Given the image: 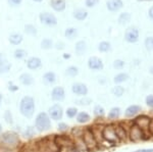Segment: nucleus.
Wrapping results in <instances>:
<instances>
[{
  "label": "nucleus",
  "mask_w": 153,
  "mask_h": 152,
  "mask_svg": "<svg viewBox=\"0 0 153 152\" xmlns=\"http://www.w3.org/2000/svg\"><path fill=\"white\" fill-rule=\"evenodd\" d=\"M21 146V139L16 132L7 131L0 135V147L9 150H16Z\"/></svg>",
  "instance_id": "f257e3e1"
},
{
  "label": "nucleus",
  "mask_w": 153,
  "mask_h": 152,
  "mask_svg": "<svg viewBox=\"0 0 153 152\" xmlns=\"http://www.w3.org/2000/svg\"><path fill=\"white\" fill-rule=\"evenodd\" d=\"M36 142L40 152H60V148L54 140V135H48Z\"/></svg>",
  "instance_id": "f03ea898"
},
{
  "label": "nucleus",
  "mask_w": 153,
  "mask_h": 152,
  "mask_svg": "<svg viewBox=\"0 0 153 152\" xmlns=\"http://www.w3.org/2000/svg\"><path fill=\"white\" fill-rule=\"evenodd\" d=\"M35 99L31 96H24L19 102V111L27 119H32L35 112Z\"/></svg>",
  "instance_id": "7ed1b4c3"
},
{
  "label": "nucleus",
  "mask_w": 153,
  "mask_h": 152,
  "mask_svg": "<svg viewBox=\"0 0 153 152\" xmlns=\"http://www.w3.org/2000/svg\"><path fill=\"white\" fill-rule=\"evenodd\" d=\"M54 140L60 148V152H76L75 145H74L73 138L68 135H54Z\"/></svg>",
  "instance_id": "20e7f679"
},
{
  "label": "nucleus",
  "mask_w": 153,
  "mask_h": 152,
  "mask_svg": "<svg viewBox=\"0 0 153 152\" xmlns=\"http://www.w3.org/2000/svg\"><path fill=\"white\" fill-rule=\"evenodd\" d=\"M36 131L43 133V132H47L51 129V119L49 117L47 112H40L37 114L35 122H34Z\"/></svg>",
  "instance_id": "39448f33"
},
{
  "label": "nucleus",
  "mask_w": 153,
  "mask_h": 152,
  "mask_svg": "<svg viewBox=\"0 0 153 152\" xmlns=\"http://www.w3.org/2000/svg\"><path fill=\"white\" fill-rule=\"evenodd\" d=\"M102 138L103 141L107 142L109 145H117L120 143V139L115 134L114 125H106L102 130Z\"/></svg>",
  "instance_id": "423d86ee"
},
{
  "label": "nucleus",
  "mask_w": 153,
  "mask_h": 152,
  "mask_svg": "<svg viewBox=\"0 0 153 152\" xmlns=\"http://www.w3.org/2000/svg\"><path fill=\"white\" fill-rule=\"evenodd\" d=\"M82 139L86 145V148H87L88 151H93L95 149L98 148V143L96 141L94 135H93L92 131H91V127H88V128L83 130V135H82Z\"/></svg>",
  "instance_id": "0eeeda50"
},
{
  "label": "nucleus",
  "mask_w": 153,
  "mask_h": 152,
  "mask_svg": "<svg viewBox=\"0 0 153 152\" xmlns=\"http://www.w3.org/2000/svg\"><path fill=\"white\" fill-rule=\"evenodd\" d=\"M63 108L61 105H59L58 103L53 104L52 106L49 107L48 109V116L53 121H60L63 117Z\"/></svg>",
  "instance_id": "6e6552de"
},
{
  "label": "nucleus",
  "mask_w": 153,
  "mask_h": 152,
  "mask_svg": "<svg viewBox=\"0 0 153 152\" xmlns=\"http://www.w3.org/2000/svg\"><path fill=\"white\" fill-rule=\"evenodd\" d=\"M39 19L42 24H46V26H56L57 24V18L53 13L47 11L41 12L39 14Z\"/></svg>",
  "instance_id": "1a4fd4ad"
},
{
  "label": "nucleus",
  "mask_w": 153,
  "mask_h": 152,
  "mask_svg": "<svg viewBox=\"0 0 153 152\" xmlns=\"http://www.w3.org/2000/svg\"><path fill=\"white\" fill-rule=\"evenodd\" d=\"M129 136H130L131 141L139 142V141H141L142 139H144V132H143L139 127H137L136 125L133 124V126L130 128Z\"/></svg>",
  "instance_id": "9d476101"
},
{
  "label": "nucleus",
  "mask_w": 153,
  "mask_h": 152,
  "mask_svg": "<svg viewBox=\"0 0 153 152\" xmlns=\"http://www.w3.org/2000/svg\"><path fill=\"white\" fill-rule=\"evenodd\" d=\"M65 98V91L63 89V87L57 86V87H54L51 91V99L55 102H61L63 101Z\"/></svg>",
  "instance_id": "9b49d317"
},
{
  "label": "nucleus",
  "mask_w": 153,
  "mask_h": 152,
  "mask_svg": "<svg viewBox=\"0 0 153 152\" xmlns=\"http://www.w3.org/2000/svg\"><path fill=\"white\" fill-rule=\"evenodd\" d=\"M125 39L129 43L137 42L138 39H139V31L137 30V28L131 27V28L127 29V31L125 33Z\"/></svg>",
  "instance_id": "f8f14e48"
},
{
  "label": "nucleus",
  "mask_w": 153,
  "mask_h": 152,
  "mask_svg": "<svg viewBox=\"0 0 153 152\" xmlns=\"http://www.w3.org/2000/svg\"><path fill=\"white\" fill-rule=\"evenodd\" d=\"M16 152H40L36 141H30L29 143L21 144Z\"/></svg>",
  "instance_id": "ddd939ff"
},
{
  "label": "nucleus",
  "mask_w": 153,
  "mask_h": 152,
  "mask_svg": "<svg viewBox=\"0 0 153 152\" xmlns=\"http://www.w3.org/2000/svg\"><path fill=\"white\" fill-rule=\"evenodd\" d=\"M71 91H73L74 94L85 97L88 94V88L83 83H74L73 86H71Z\"/></svg>",
  "instance_id": "4468645a"
},
{
  "label": "nucleus",
  "mask_w": 153,
  "mask_h": 152,
  "mask_svg": "<svg viewBox=\"0 0 153 152\" xmlns=\"http://www.w3.org/2000/svg\"><path fill=\"white\" fill-rule=\"evenodd\" d=\"M88 67L92 70H100L103 68V62L100 58L92 56L88 59Z\"/></svg>",
  "instance_id": "2eb2a0df"
},
{
  "label": "nucleus",
  "mask_w": 153,
  "mask_h": 152,
  "mask_svg": "<svg viewBox=\"0 0 153 152\" xmlns=\"http://www.w3.org/2000/svg\"><path fill=\"white\" fill-rule=\"evenodd\" d=\"M27 67L31 70H37L42 67V60L37 56H32L27 60Z\"/></svg>",
  "instance_id": "dca6fc26"
},
{
  "label": "nucleus",
  "mask_w": 153,
  "mask_h": 152,
  "mask_svg": "<svg viewBox=\"0 0 153 152\" xmlns=\"http://www.w3.org/2000/svg\"><path fill=\"white\" fill-rule=\"evenodd\" d=\"M149 122H150L149 117L146 116H138L137 119H135L134 125H136L137 127H139V128L144 132L145 130H148Z\"/></svg>",
  "instance_id": "f3484780"
},
{
  "label": "nucleus",
  "mask_w": 153,
  "mask_h": 152,
  "mask_svg": "<svg viewBox=\"0 0 153 152\" xmlns=\"http://www.w3.org/2000/svg\"><path fill=\"white\" fill-rule=\"evenodd\" d=\"M124 5L123 0H108L106 2V6L107 9L110 11H117L118 9H120Z\"/></svg>",
  "instance_id": "a211bd4d"
},
{
  "label": "nucleus",
  "mask_w": 153,
  "mask_h": 152,
  "mask_svg": "<svg viewBox=\"0 0 153 152\" xmlns=\"http://www.w3.org/2000/svg\"><path fill=\"white\" fill-rule=\"evenodd\" d=\"M115 130V134H117V138L120 139V141H126L127 140V136H128V132L123 124H120L117 126H114Z\"/></svg>",
  "instance_id": "6ab92c4d"
},
{
  "label": "nucleus",
  "mask_w": 153,
  "mask_h": 152,
  "mask_svg": "<svg viewBox=\"0 0 153 152\" xmlns=\"http://www.w3.org/2000/svg\"><path fill=\"white\" fill-rule=\"evenodd\" d=\"M50 5L52 7L53 10L55 11H63L66 7V2L65 0H51Z\"/></svg>",
  "instance_id": "aec40b11"
},
{
  "label": "nucleus",
  "mask_w": 153,
  "mask_h": 152,
  "mask_svg": "<svg viewBox=\"0 0 153 152\" xmlns=\"http://www.w3.org/2000/svg\"><path fill=\"white\" fill-rule=\"evenodd\" d=\"M19 82L24 86H31L34 84V78L31 73H23L19 76Z\"/></svg>",
  "instance_id": "412c9836"
},
{
  "label": "nucleus",
  "mask_w": 153,
  "mask_h": 152,
  "mask_svg": "<svg viewBox=\"0 0 153 152\" xmlns=\"http://www.w3.org/2000/svg\"><path fill=\"white\" fill-rule=\"evenodd\" d=\"M24 40V36L21 33H12L10 34V36L8 37V41L9 43L12 45H19Z\"/></svg>",
  "instance_id": "4be33fe9"
},
{
  "label": "nucleus",
  "mask_w": 153,
  "mask_h": 152,
  "mask_svg": "<svg viewBox=\"0 0 153 152\" xmlns=\"http://www.w3.org/2000/svg\"><path fill=\"white\" fill-rule=\"evenodd\" d=\"M43 82L46 85H53L56 82V75L53 72H47L43 75Z\"/></svg>",
  "instance_id": "5701e85b"
},
{
  "label": "nucleus",
  "mask_w": 153,
  "mask_h": 152,
  "mask_svg": "<svg viewBox=\"0 0 153 152\" xmlns=\"http://www.w3.org/2000/svg\"><path fill=\"white\" fill-rule=\"evenodd\" d=\"M87 50V44H86L85 41L81 40V41H78L76 43V46H75V51L78 55H82L84 53L86 52Z\"/></svg>",
  "instance_id": "b1692460"
},
{
  "label": "nucleus",
  "mask_w": 153,
  "mask_h": 152,
  "mask_svg": "<svg viewBox=\"0 0 153 152\" xmlns=\"http://www.w3.org/2000/svg\"><path fill=\"white\" fill-rule=\"evenodd\" d=\"M76 119V122H78L79 124H86V122H90L91 116H90V114H89L88 112L81 111V112H78Z\"/></svg>",
  "instance_id": "393cba45"
},
{
  "label": "nucleus",
  "mask_w": 153,
  "mask_h": 152,
  "mask_svg": "<svg viewBox=\"0 0 153 152\" xmlns=\"http://www.w3.org/2000/svg\"><path fill=\"white\" fill-rule=\"evenodd\" d=\"M140 110H141V107H140L139 105H131V106H129L127 109H126L125 116L127 117H132V116H136Z\"/></svg>",
  "instance_id": "a878e982"
},
{
  "label": "nucleus",
  "mask_w": 153,
  "mask_h": 152,
  "mask_svg": "<svg viewBox=\"0 0 153 152\" xmlns=\"http://www.w3.org/2000/svg\"><path fill=\"white\" fill-rule=\"evenodd\" d=\"M35 136H36V129H35V127H32V126L27 127L26 130H25V132L23 133V137L26 139H28V140L33 139Z\"/></svg>",
  "instance_id": "bb28decb"
},
{
  "label": "nucleus",
  "mask_w": 153,
  "mask_h": 152,
  "mask_svg": "<svg viewBox=\"0 0 153 152\" xmlns=\"http://www.w3.org/2000/svg\"><path fill=\"white\" fill-rule=\"evenodd\" d=\"M120 116V107H112L111 109L109 110V112H108V119H111V121H113V119H118Z\"/></svg>",
  "instance_id": "cd10ccee"
},
{
  "label": "nucleus",
  "mask_w": 153,
  "mask_h": 152,
  "mask_svg": "<svg viewBox=\"0 0 153 152\" xmlns=\"http://www.w3.org/2000/svg\"><path fill=\"white\" fill-rule=\"evenodd\" d=\"M74 16H75V19H76L78 21H84V19L88 16V12L82 8H79L74 12Z\"/></svg>",
  "instance_id": "c85d7f7f"
},
{
  "label": "nucleus",
  "mask_w": 153,
  "mask_h": 152,
  "mask_svg": "<svg viewBox=\"0 0 153 152\" xmlns=\"http://www.w3.org/2000/svg\"><path fill=\"white\" fill-rule=\"evenodd\" d=\"M76 35H78V30L74 27H71V28H68L65 31V36L70 40H73L74 38H76Z\"/></svg>",
  "instance_id": "c756f323"
},
{
  "label": "nucleus",
  "mask_w": 153,
  "mask_h": 152,
  "mask_svg": "<svg viewBox=\"0 0 153 152\" xmlns=\"http://www.w3.org/2000/svg\"><path fill=\"white\" fill-rule=\"evenodd\" d=\"M131 18H132L131 13H129V12H123V13H120V16H118V23L120 24H128L131 21Z\"/></svg>",
  "instance_id": "7c9ffc66"
},
{
  "label": "nucleus",
  "mask_w": 153,
  "mask_h": 152,
  "mask_svg": "<svg viewBox=\"0 0 153 152\" xmlns=\"http://www.w3.org/2000/svg\"><path fill=\"white\" fill-rule=\"evenodd\" d=\"M27 51L25 50V49L23 48H18V49H16L14 50V52H13V56H14V58L16 59H23V58H25L27 56Z\"/></svg>",
  "instance_id": "2f4dec72"
},
{
  "label": "nucleus",
  "mask_w": 153,
  "mask_h": 152,
  "mask_svg": "<svg viewBox=\"0 0 153 152\" xmlns=\"http://www.w3.org/2000/svg\"><path fill=\"white\" fill-rule=\"evenodd\" d=\"M128 79H129V75L125 73H122L115 76L114 79H113V82H114L115 84H120V83H123V82H125V81H127Z\"/></svg>",
  "instance_id": "473e14b6"
},
{
  "label": "nucleus",
  "mask_w": 153,
  "mask_h": 152,
  "mask_svg": "<svg viewBox=\"0 0 153 152\" xmlns=\"http://www.w3.org/2000/svg\"><path fill=\"white\" fill-rule=\"evenodd\" d=\"M78 73H79V68L75 67V65H71V67H68L65 70V75L71 78L78 76Z\"/></svg>",
  "instance_id": "72a5a7b5"
},
{
  "label": "nucleus",
  "mask_w": 153,
  "mask_h": 152,
  "mask_svg": "<svg viewBox=\"0 0 153 152\" xmlns=\"http://www.w3.org/2000/svg\"><path fill=\"white\" fill-rule=\"evenodd\" d=\"M53 47V41L49 38H44L41 41V48L42 49H51Z\"/></svg>",
  "instance_id": "f704fd0d"
},
{
  "label": "nucleus",
  "mask_w": 153,
  "mask_h": 152,
  "mask_svg": "<svg viewBox=\"0 0 153 152\" xmlns=\"http://www.w3.org/2000/svg\"><path fill=\"white\" fill-rule=\"evenodd\" d=\"M110 48H111L110 43L107 42V41H102V42H100L99 45H98V50H99L100 52H107V51L110 50Z\"/></svg>",
  "instance_id": "c9c22d12"
},
{
  "label": "nucleus",
  "mask_w": 153,
  "mask_h": 152,
  "mask_svg": "<svg viewBox=\"0 0 153 152\" xmlns=\"http://www.w3.org/2000/svg\"><path fill=\"white\" fill-rule=\"evenodd\" d=\"M104 114H105V110L103 108V106H101L99 104L96 105L94 107V116L96 117H103Z\"/></svg>",
  "instance_id": "e433bc0d"
},
{
  "label": "nucleus",
  "mask_w": 153,
  "mask_h": 152,
  "mask_svg": "<svg viewBox=\"0 0 153 152\" xmlns=\"http://www.w3.org/2000/svg\"><path fill=\"white\" fill-rule=\"evenodd\" d=\"M57 131L60 134H66L68 131H70V127H68V125L65 124V122H60L57 126Z\"/></svg>",
  "instance_id": "4c0bfd02"
},
{
  "label": "nucleus",
  "mask_w": 153,
  "mask_h": 152,
  "mask_svg": "<svg viewBox=\"0 0 153 152\" xmlns=\"http://www.w3.org/2000/svg\"><path fill=\"white\" fill-rule=\"evenodd\" d=\"M111 92H112V94L114 95V96L120 97V96H123V95H124L125 89H124V87H122V86H115V87L112 88Z\"/></svg>",
  "instance_id": "58836bf2"
},
{
  "label": "nucleus",
  "mask_w": 153,
  "mask_h": 152,
  "mask_svg": "<svg viewBox=\"0 0 153 152\" xmlns=\"http://www.w3.org/2000/svg\"><path fill=\"white\" fill-rule=\"evenodd\" d=\"M25 32H26L27 34H29V35L34 36L37 34V29L35 28V26H33V24H27L26 26H25Z\"/></svg>",
  "instance_id": "ea45409f"
},
{
  "label": "nucleus",
  "mask_w": 153,
  "mask_h": 152,
  "mask_svg": "<svg viewBox=\"0 0 153 152\" xmlns=\"http://www.w3.org/2000/svg\"><path fill=\"white\" fill-rule=\"evenodd\" d=\"M65 114L68 119H74V117H76V114H78V109H76V107H68V108L65 110Z\"/></svg>",
  "instance_id": "a19ab883"
},
{
  "label": "nucleus",
  "mask_w": 153,
  "mask_h": 152,
  "mask_svg": "<svg viewBox=\"0 0 153 152\" xmlns=\"http://www.w3.org/2000/svg\"><path fill=\"white\" fill-rule=\"evenodd\" d=\"M3 117H4V121L8 125H13V116H12L10 110H5L3 114Z\"/></svg>",
  "instance_id": "79ce46f5"
},
{
  "label": "nucleus",
  "mask_w": 153,
  "mask_h": 152,
  "mask_svg": "<svg viewBox=\"0 0 153 152\" xmlns=\"http://www.w3.org/2000/svg\"><path fill=\"white\" fill-rule=\"evenodd\" d=\"M10 68H11V63L7 62L5 65L0 67V73H7L9 70H10Z\"/></svg>",
  "instance_id": "37998d69"
},
{
  "label": "nucleus",
  "mask_w": 153,
  "mask_h": 152,
  "mask_svg": "<svg viewBox=\"0 0 153 152\" xmlns=\"http://www.w3.org/2000/svg\"><path fill=\"white\" fill-rule=\"evenodd\" d=\"M124 67H125V61H123L120 59H117L113 62V67L117 68V70H122Z\"/></svg>",
  "instance_id": "c03bdc74"
},
{
  "label": "nucleus",
  "mask_w": 153,
  "mask_h": 152,
  "mask_svg": "<svg viewBox=\"0 0 153 152\" xmlns=\"http://www.w3.org/2000/svg\"><path fill=\"white\" fill-rule=\"evenodd\" d=\"M145 45H146V48L148 50H153V38L152 37H149V38L146 39Z\"/></svg>",
  "instance_id": "a18cd8bd"
},
{
  "label": "nucleus",
  "mask_w": 153,
  "mask_h": 152,
  "mask_svg": "<svg viewBox=\"0 0 153 152\" xmlns=\"http://www.w3.org/2000/svg\"><path fill=\"white\" fill-rule=\"evenodd\" d=\"M99 0H85V4L87 7H94L95 5H97Z\"/></svg>",
  "instance_id": "49530a36"
},
{
  "label": "nucleus",
  "mask_w": 153,
  "mask_h": 152,
  "mask_svg": "<svg viewBox=\"0 0 153 152\" xmlns=\"http://www.w3.org/2000/svg\"><path fill=\"white\" fill-rule=\"evenodd\" d=\"M8 62V60H7V56L4 54V53H0V67L3 65H5V63Z\"/></svg>",
  "instance_id": "de8ad7c7"
},
{
  "label": "nucleus",
  "mask_w": 153,
  "mask_h": 152,
  "mask_svg": "<svg viewBox=\"0 0 153 152\" xmlns=\"http://www.w3.org/2000/svg\"><path fill=\"white\" fill-rule=\"evenodd\" d=\"M8 90L10 92H16L19 90V86L14 85L12 82H9L8 83Z\"/></svg>",
  "instance_id": "09e8293b"
},
{
  "label": "nucleus",
  "mask_w": 153,
  "mask_h": 152,
  "mask_svg": "<svg viewBox=\"0 0 153 152\" xmlns=\"http://www.w3.org/2000/svg\"><path fill=\"white\" fill-rule=\"evenodd\" d=\"M7 2L10 6H19L23 2V0H7Z\"/></svg>",
  "instance_id": "8fccbe9b"
},
{
  "label": "nucleus",
  "mask_w": 153,
  "mask_h": 152,
  "mask_svg": "<svg viewBox=\"0 0 153 152\" xmlns=\"http://www.w3.org/2000/svg\"><path fill=\"white\" fill-rule=\"evenodd\" d=\"M146 103H147L148 106H150V107H152V108H153V95H149V96H147Z\"/></svg>",
  "instance_id": "3c124183"
},
{
  "label": "nucleus",
  "mask_w": 153,
  "mask_h": 152,
  "mask_svg": "<svg viewBox=\"0 0 153 152\" xmlns=\"http://www.w3.org/2000/svg\"><path fill=\"white\" fill-rule=\"evenodd\" d=\"M148 130H149L150 134L153 136V119H150V122H149V127H148Z\"/></svg>",
  "instance_id": "603ef678"
},
{
  "label": "nucleus",
  "mask_w": 153,
  "mask_h": 152,
  "mask_svg": "<svg viewBox=\"0 0 153 152\" xmlns=\"http://www.w3.org/2000/svg\"><path fill=\"white\" fill-rule=\"evenodd\" d=\"M79 102H81L80 104H85V105H88L91 103V99H83V100H80Z\"/></svg>",
  "instance_id": "864d4df0"
},
{
  "label": "nucleus",
  "mask_w": 153,
  "mask_h": 152,
  "mask_svg": "<svg viewBox=\"0 0 153 152\" xmlns=\"http://www.w3.org/2000/svg\"><path fill=\"white\" fill-rule=\"evenodd\" d=\"M65 48V43L62 42H58L56 44V49H59V50H61V49Z\"/></svg>",
  "instance_id": "5fc2aeb1"
},
{
  "label": "nucleus",
  "mask_w": 153,
  "mask_h": 152,
  "mask_svg": "<svg viewBox=\"0 0 153 152\" xmlns=\"http://www.w3.org/2000/svg\"><path fill=\"white\" fill-rule=\"evenodd\" d=\"M0 152H14V150H9V149H5L0 147Z\"/></svg>",
  "instance_id": "6e6d98bb"
},
{
  "label": "nucleus",
  "mask_w": 153,
  "mask_h": 152,
  "mask_svg": "<svg viewBox=\"0 0 153 152\" xmlns=\"http://www.w3.org/2000/svg\"><path fill=\"white\" fill-rule=\"evenodd\" d=\"M62 57L65 58V59H70V58H71V54H70V53H65V54L62 55Z\"/></svg>",
  "instance_id": "4d7b16f0"
},
{
  "label": "nucleus",
  "mask_w": 153,
  "mask_h": 152,
  "mask_svg": "<svg viewBox=\"0 0 153 152\" xmlns=\"http://www.w3.org/2000/svg\"><path fill=\"white\" fill-rule=\"evenodd\" d=\"M149 16L153 19V6L149 9Z\"/></svg>",
  "instance_id": "13d9d810"
},
{
  "label": "nucleus",
  "mask_w": 153,
  "mask_h": 152,
  "mask_svg": "<svg viewBox=\"0 0 153 152\" xmlns=\"http://www.w3.org/2000/svg\"><path fill=\"white\" fill-rule=\"evenodd\" d=\"M141 152H153V148H151V149H143V150H141Z\"/></svg>",
  "instance_id": "bf43d9fd"
},
{
  "label": "nucleus",
  "mask_w": 153,
  "mask_h": 152,
  "mask_svg": "<svg viewBox=\"0 0 153 152\" xmlns=\"http://www.w3.org/2000/svg\"><path fill=\"white\" fill-rule=\"evenodd\" d=\"M2 134V125H1V122H0V135Z\"/></svg>",
  "instance_id": "052dcab7"
},
{
  "label": "nucleus",
  "mask_w": 153,
  "mask_h": 152,
  "mask_svg": "<svg viewBox=\"0 0 153 152\" xmlns=\"http://www.w3.org/2000/svg\"><path fill=\"white\" fill-rule=\"evenodd\" d=\"M1 102H2V95H1V93H0V105H1Z\"/></svg>",
  "instance_id": "680f3d73"
},
{
  "label": "nucleus",
  "mask_w": 153,
  "mask_h": 152,
  "mask_svg": "<svg viewBox=\"0 0 153 152\" xmlns=\"http://www.w3.org/2000/svg\"><path fill=\"white\" fill-rule=\"evenodd\" d=\"M138 1H153V0H138Z\"/></svg>",
  "instance_id": "e2e57ef3"
},
{
  "label": "nucleus",
  "mask_w": 153,
  "mask_h": 152,
  "mask_svg": "<svg viewBox=\"0 0 153 152\" xmlns=\"http://www.w3.org/2000/svg\"><path fill=\"white\" fill-rule=\"evenodd\" d=\"M33 1H35V2H41V1H43V0H33Z\"/></svg>",
  "instance_id": "0e129e2a"
},
{
  "label": "nucleus",
  "mask_w": 153,
  "mask_h": 152,
  "mask_svg": "<svg viewBox=\"0 0 153 152\" xmlns=\"http://www.w3.org/2000/svg\"><path fill=\"white\" fill-rule=\"evenodd\" d=\"M136 152H141V151H136Z\"/></svg>",
  "instance_id": "69168bd1"
}]
</instances>
